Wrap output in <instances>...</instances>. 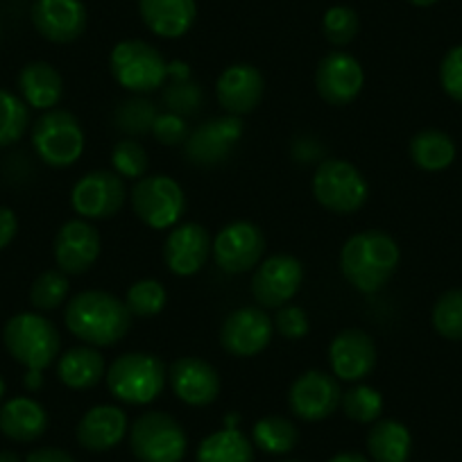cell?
Instances as JSON below:
<instances>
[{
	"label": "cell",
	"instance_id": "cell-1",
	"mask_svg": "<svg viewBox=\"0 0 462 462\" xmlns=\"http://www.w3.org/2000/svg\"><path fill=\"white\" fill-rule=\"evenodd\" d=\"M64 322L75 337L91 346H111L125 337L132 313L125 301L105 291H84L66 304Z\"/></svg>",
	"mask_w": 462,
	"mask_h": 462
},
{
	"label": "cell",
	"instance_id": "cell-2",
	"mask_svg": "<svg viewBox=\"0 0 462 462\" xmlns=\"http://www.w3.org/2000/svg\"><path fill=\"white\" fill-rule=\"evenodd\" d=\"M399 265V245L390 234L367 229L354 234L340 252V270L358 292H376L393 279Z\"/></svg>",
	"mask_w": 462,
	"mask_h": 462
},
{
	"label": "cell",
	"instance_id": "cell-3",
	"mask_svg": "<svg viewBox=\"0 0 462 462\" xmlns=\"http://www.w3.org/2000/svg\"><path fill=\"white\" fill-rule=\"evenodd\" d=\"M106 388L127 406H145L162 394L168 372L159 356L148 352H130L106 367Z\"/></svg>",
	"mask_w": 462,
	"mask_h": 462
},
{
	"label": "cell",
	"instance_id": "cell-4",
	"mask_svg": "<svg viewBox=\"0 0 462 462\" xmlns=\"http://www.w3.org/2000/svg\"><path fill=\"white\" fill-rule=\"evenodd\" d=\"M3 342L28 372H43L60 356L61 337L55 324L39 313H19L7 319Z\"/></svg>",
	"mask_w": 462,
	"mask_h": 462
},
{
	"label": "cell",
	"instance_id": "cell-5",
	"mask_svg": "<svg viewBox=\"0 0 462 462\" xmlns=\"http://www.w3.org/2000/svg\"><path fill=\"white\" fill-rule=\"evenodd\" d=\"M109 69L116 82L136 96L166 87L168 61L157 48L141 39L116 43L109 57Z\"/></svg>",
	"mask_w": 462,
	"mask_h": 462
},
{
	"label": "cell",
	"instance_id": "cell-6",
	"mask_svg": "<svg viewBox=\"0 0 462 462\" xmlns=\"http://www.w3.org/2000/svg\"><path fill=\"white\" fill-rule=\"evenodd\" d=\"M313 195L327 211L349 216L367 202L370 186L354 163L324 159L313 175Z\"/></svg>",
	"mask_w": 462,
	"mask_h": 462
},
{
	"label": "cell",
	"instance_id": "cell-7",
	"mask_svg": "<svg viewBox=\"0 0 462 462\" xmlns=\"http://www.w3.org/2000/svg\"><path fill=\"white\" fill-rule=\"evenodd\" d=\"M82 123L66 109H51L34 123L32 145L43 163L52 168H69L84 152Z\"/></svg>",
	"mask_w": 462,
	"mask_h": 462
},
{
	"label": "cell",
	"instance_id": "cell-8",
	"mask_svg": "<svg viewBox=\"0 0 462 462\" xmlns=\"http://www.w3.org/2000/svg\"><path fill=\"white\" fill-rule=\"evenodd\" d=\"M130 447L141 462H181L189 448V438L175 417L150 411L132 426Z\"/></svg>",
	"mask_w": 462,
	"mask_h": 462
},
{
	"label": "cell",
	"instance_id": "cell-9",
	"mask_svg": "<svg viewBox=\"0 0 462 462\" xmlns=\"http://www.w3.org/2000/svg\"><path fill=\"white\" fill-rule=\"evenodd\" d=\"M132 208L150 229H172L186 211V195L172 177H141L132 189Z\"/></svg>",
	"mask_w": 462,
	"mask_h": 462
},
{
	"label": "cell",
	"instance_id": "cell-10",
	"mask_svg": "<svg viewBox=\"0 0 462 462\" xmlns=\"http://www.w3.org/2000/svg\"><path fill=\"white\" fill-rule=\"evenodd\" d=\"M213 259L226 274L250 273L261 263L265 252V236L261 226L250 220H236L222 226L213 238Z\"/></svg>",
	"mask_w": 462,
	"mask_h": 462
},
{
	"label": "cell",
	"instance_id": "cell-11",
	"mask_svg": "<svg viewBox=\"0 0 462 462\" xmlns=\"http://www.w3.org/2000/svg\"><path fill=\"white\" fill-rule=\"evenodd\" d=\"M243 132H245V125L241 116L226 114L220 118H211L189 134L184 143L186 159L202 168L217 166L229 159L238 141L243 139Z\"/></svg>",
	"mask_w": 462,
	"mask_h": 462
},
{
	"label": "cell",
	"instance_id": "cell-12",
	"mask_svg": "<svg viewBox=\"0 0 462 462\" xmlns=\"http://www.w3.org/2000/svg\"><path fill=\"white\" fill-rule=\"evenodd\" d=\"M127 190L121 175L111 171H93L79 177L70 190V204L84 220L114 217L125 204Z\"/></svg>",
	"mask_w": 462,
	"mask_h": 462
},
{
	"label": "cell",
	"instance_id": "cell-13",
	"mask_svg": "<svg viewBox=\"0 0 462 462\" xmlns=\"http://www.w3.org/2000/svg\"><path fill=\"white\" fill-rule=\"evenodd\" d=\"M304 265L292 254H273L261 261L252 277V295L263 309H282L300 292Z\"/></svg>",
	"mask_w": 462,
	"mask_h": 462
},
{
	"label": "cell",
	"instance_id": "cell-14",
	"mask_svg": "<svg viewBox=\"0 0 462 462\" xmlns=\"http://www.w3.org/2000/svg\"><path fill=\"white\" fill-rule=\"evenodd\" d=\"M342 402L340 381L322 370H309L295 379L288 393L292 415L304 421H322L337 411Z\"/></svg>",
	"mask_w": 462,
	"mask_h": 462
},
{
	"label": "cell",
	"instance_id": "cell-15",
	"mask_svg": "<svg viewBox=\"0 0 462 462\" xmlns=\"http://www.w3.org/2000/svg\"><path fill=\"white\" fill-rule=\"evenodd\" d=\"M274 322L259 306H243L231 310L220 328V345L236 358L256 356L273 340Z\"/></svg>",
	"mask_w": 462,
	"mask_h": 462
},
{
	"label": "cell",
	"instance_id": "cell-16",
	"mask_svg": "<svg viewBox=\"0 0 462 462\" xmlns=\"http://www.w3.org/2000/svg\"><path fill=\"white\" fill-rule=\"evenodd\" d=\"M365 84L361 61L349 52H328L315 70V88L327 105L345 106L356 100Z\"/></svg>",
	"mask_w": 462,
	"mask_h": 462
},
{
	"label": "cell",
	"instance_id": "cell-17",
	"mask_svg": "<svg viewBox=\"0 0 462 462\" xmlns=\"http://www.w3.org/2000/svg\"><path fill=\"white\" fill-rule=\"evenodd\" d=\"M213 241L207 226L198 222H184L172 226L163 243V261L177 277H193L207 265Z\"/></svg>",
	"mask_w": 462,
	"mask_h": 462
},
{
	"label": "cell",
	"instance_id": "cell-18",
	"mask_svg": "<svg viewBox=\"0 0 462 462\" xmlns=\"http://www.w3.org/2000/svg\"><path fill=\"white\" fill-rule=\"evenodd\" d=\"M100 234L84 217L64 222L55 236V261L61 273L84 274L100 256Z\"/></svg>",
	"mask_w": 462,
	"mask_h": 462
},
{
	"label": "cell",
	"instance_id": "cell-19",
	"mask_svg": "<svg viewBox=\"0 0 462 462\" xmlns=\"http://www.w3.org/2000/svg\"><path fill=\"white\" fill-rule=\"evenodd\" d=\"M328 361L337 381H363L376 367V345L363 328H345L331 340Z\"/></svg>",
	"mask_w": 462,
	"mask_h": 462
},
{
	"label": "cell",
	"instance_id": "cell-20",
	"mask_svg": "<svg viewBox=\"0 0 462 462\" xmlns=\"http://www.w3.org/2000/svg\"><path fill=\"white\" fill-rule=\"evenodd\" d=\"M32 23L48 42L70 43L84 34L88 14L82 0H37L32 5Z\"/></svg>",
	"mask_w": 462,
	"mask_h": 462
},
{
	"label": "cell",
	"instance_id": "cell-21",
	"mask_svg": "<svg viewBox=\"0 0 462 462\" xmlns=\"http://www.w3.org/2000/svg\"><path fill=\"white\" fill-rule=\"evenodd\" d=\"M168 381H171L177 399L195 408L208 406L220 394V376H217L216 367L204 358L184 356L175 361L168 372Z\"/></svg>",
	"mask_w": 462,
	"mask_h": 462
},
{
	"label": "cell",
	"instance_id": "cell-22",
	"mask_svg": "<svg viewBox=\"0 0 462 462\" xmlns=\"http://www.w3.org/2000/svg\"><path fill=\"white\" fill-rule=\"evenodd\" d=\"M265 82L259 69L250 64H234L217 78L216 96L222 109L231 116H245L263 100Z\"/></svg>",
	"mask_w": 462,
	"mask_h": 462
},
{
	"label": "cell",
	"instance_id": "cell-23",
	"mask_svg": "<svg viewBox=\"0 0 462 462\" xmlns=\"http://www.w3.org/2000/svg\"><path fill=\"white\" fill-rule=\"evenodd\" d=\"M127 433V415L118 406H93L78 424V442L87 451L102 453L118 447Z\"/></svg>",
	"mask_w": 462,
	"mask_h": 462
},
{
	"label": "cell",
	"instance_id": "cell-24",
	"mask_svg": "<svg viewBox=\"0 0 462 462\" xmlns=\"http://www.w3.org/2000/svg\"><path fill=\"white\" fill-rule=\"evenodd\" d=\"M139 12L150 32L162 39H180L198 19L195 0H139Z\"/></svg>",
	"mask_w": 462,
	"mask_h": 462
},
{
	"label": "cell",
	"instance_id": "cell-25",
	"mask_svg": "<svg viewBox=\"0 0 462 462\" xmlns=\"http://www.w3.org/2000/svg\"><path fill=\"white\" fill-rule=\"evenodd\" d=\"M19 88L23 102L32 109H55L64 96V78L48 61H30L19 73Z\"/></svg>",
	"mask_w": 462,
	"mask_h": 462
},
{
	"label": "cell",
	"instance_id": "cell-26",
	"mask_svg": "<svg viewBox=\"0 0 462 462\" xmlns=\"http://www.w3.org/2000/svg\"><path fill=\"white\" fill-rule=\"evenodd\" d=\"M48 429V412L30 397H14L0 408V430L14 442H34Z\"/></svg>",
	"mask_w": 462,
	"mask_h": 462
},
{
	"label": "cell",
	"instance_id": "cell-27",
	"mask_svg": "<svg viewBox=\"0 0 462 462\" xmlns=\"http://www.w3.org/2000/svg\"><path fill=\"white\" fill-rule=\"evenodd\" d=\"M105 374V358L91 345L73 346V349L61 354L60 363H57V376L70 390L93 388V385L100 383Z\"/></svg>",
	"mask_w": 462,
	"mask_h": 462
},
{
	"label": "cell",
	"instance_id": "cell-28",
	"mask_svg": "<svg viewBox=\"0 0 462 462\" xmlns=\"http://www.w3.org/2000/svg\"><path fill=\"white\" fill-rule=\"evenodd\" d=\"M411 448V430L397 420L374 421L367 435V451L374 462H408Z\"/></svg>",
	"mask_w": 462,
	"mask_h": 462
},
{
	"label": "cell",
	"instance_id": "cell-29",
	"mask_svg": "<svg viewBox=\"0 0 462 462\" xmlns=\"http://www.w3.org/2000/svg\"><path fill=\"white\" fill-rule=\"evenodd\" d=\"M198 462H254V448L241 430L226 426L199 442Z\"/></svg>",
	"mask_w": 462,
	"mask_h": 462
},
{
	"label": "cell",
	"instance_id": "cell-30",
	"mask_svg": "<svg viewBox=\"0 0 462 462\" xmlns=\"http://www.w3.org/2000/svg\"><path fill=\"white\" fill-rule=\"evenodd\" d=\"M411 159L421 171H444L456 159V143L439 130H421L411 141Z\"/></svg>",
	"mask_w": 462,
	"mask_h": 462
},
{
	"label": "cell",
	"instance_id": "cell-31",
	"mask_svg": "<svg viewBox=\"0 0 462 462\" xmlns=\"http://www.w3.org/2000/svg\"><path fill=\"white\" fill-rule=\"evenodd\" d=\"M252 442L263 453L283 456V453H291L297 447V442H300V430L286 417L270 415L256 421L254 429H252Z\"/></svg>",
	"mask_w": 462,
	"mask_h": 462
},
{
	"label": "cell",
	"instance_id": "cell-32",
	"mask_svg": "<svg viewBox=\"0 0 462 462\" xmlns=\"http://www.w3.org/2000/svg\"><path fill=\"white\" fill-rule=\"evenodd\" d=\"M159 114H162V111H159V106L154 105L150 97L136 96V97H130L127 102H123V105L116 109L114 121H116V127H118L121 132H125V134H132V136H139V134H148V132H152V125L154 121H157Z\"/></svg>",
	"mask_w": 462,
	"mask_h": 462
},
{
	"label": "cell",
	"instance_id": "cell-33",
	"mask_svg": "<svg viewBox=\"0 0 462 462\" xmlns=\"http://www.w3.org/2000/svg\"><path fill=\"white\" fill-rule=\"evenodd\" d=\"M340 406L349 420L358 421V424H374L383 412V394L372 385L358 383L352 390L342 393Z\"/></svg>",
	"mask_w": 462,
	"mask_h": 462
},
{
	"label": "cell",
	"instance_id": "cell-34",
	"mask_svg": "<svg viewBox=\"0 0 462 462\" xmlns=\"http://www.w3.org/2000/svg\"><path fill=\"white\" fill-rule=\"evenodd\" d=\"M30 125L28 105L19 96L0 88V148L23 139Z\"/></svg>",
	"mask_w": 462,
	"mask_h": 462
},
{
	"label": "cell",
	"instance_id": "cell-35",
	"mask_svg": "<svg viewBox=\"0 0 462 462\" xmlns=\"http://www.w3.org/2000/svg\"><path fill=\"white\" fill-rule=\"evenodd\" d=\"M168 304V292L157 279H141L132 283L125 295V306L132 318H154L162 313Z\"/></svg>",
	"mask_w": 462,
	"mask_h": 462
},
{
	"label": "cell",
	"instance_id": "cell-36",
	"mask_svg": "<svg viewBox=\"0 0 462 462\" xmlns=\"http://www.w3.org/2000/svg\"><path fill=\"white\" fill-rule=\"evenodd\" d=\"M70 283L66 273L61 270H46L34 279L30 288V301L39 310H55L69 300Z\"/></svg>",
	"mask_w": 462,
	"mask_h": 462
},
{
	"label": "cell",
	"instance_id": "cell-37",
	"mask_svg": "<svg viewBox=\"0 0 462 462\" xmlns=\"http://www.w3.org/2000/svg\"><path fill=\"white\" fill-rule=\"evenodd\" d=\"M433 327L442 337L462 340V291H447L433 306Z\"/></svg>",
	"mask_w": 462,
	"mask_h": 462
},
{
	"label": "cell",
	"instance_id": "cell-38",
	"mask_svg": "<svg viewBox=\"0 0 462 462\" xmlns=\"http://www.w3.org/2000/svg\"><path fill=\"white\" fill-rule=\"evenodd\" d=\"M358 30H361V19H358L356 10L346 5L328 7L324 12L322 19V32L328 43L333 46H346L356 39Z\"/></svg>",
	"mask_w": 462,
	"mask_h": 462
},
{
	"label": "cell",
	"instance_id": "cell-39",
	"mask_svg": "<svg viewBox=\"0 0 462 462\" xmlns=\"http://www.w3.org/2000/svg\"><path fill=\"white\" fill-rule=\"evenodd\" d=\"M204 102V93L202 87L193 79H171V84H166L163 88V105L171 114L181 116H193L198 114L199 106Z\"/></svg>",
	"mask_w": 462,
	"mask_h": 462
},
{
	"label": "cell",
	"instance_id": "cell-40",
	"mask_svg": "<svg viewBox=\"0 0 462 462\" xmlns=\"http://www.w3.org/2000/svg\"><path fill=\"white\" fill-rule=\"evenodd\" d=\"M111 163L116 175H121L123 180H141L148 171V152L139 141H118L111 150Z\"/></svg>",
	"mask_w": 462,
	"mask_h": 462
},
{
	"label": "cell",
	"instance_id": "cell-41",
	"mask_svg": "<svg viewBox=\"0 0 462 462\" xmlns=\"http://www.w3.org/2000/svg\"><path fill=\"white\" fill-rule=\"evenodd\" d=\"M439 84L451 100L462 105V46H453L439 64Z\"/></svg>",
	"mask_w": 462,
	"mask_h": 462
},
{
	"label": "cell",
	"instance_id": "cell-42",
	"mask_svg": "<svg viewBox=\"0 0 462 462\" xmlns=\"http://www.w3.org/2000/svg\"><path fill=\"white\" fill-rule=\"evenodd\" d=\"M152 134L159 143L163 145H180L186 143L189 139V123L181 116L171 114V111H163L157 116V121L152 125Z\"/></svg>",
	"mask_w": 462,
	"mask_h": 462
},
{
	"label": "cell",
	"instance_id": "cell-43",
	"mask_svg": "<svg viewBox=\"0 0 462 462\" xmlns=\"http://www.w3.org/2000/svg\"><path fill=\"white\" fill-rule=\"evenodd\" d=\"M274 327H277V331L282 333L283 337H288V340H300V337H304L306 333H309V315H306V310L301 309V306L286 304L279 309Z\"/></svg>",
	"mask_w": 462,
	"mask_h": 462
},
{
	"label": "cell",
	"instance_id": "cell-44",
	"mask_svg": "<svg viewBox=\"0 0 462 462\" xmlns=\"http://www.w3.org/2000/svg\"><path fill=\"white\" fill-rule=\"evenodd\" d=\"M19 231V217L10 207H0V252L5 250L14 241Z\"/></svg>",
	"mask_w": 462,
	"mask_h": 462
},
{
	"label": "cell",
	"instance_id": "cell-45",
	"mask_svg": "<svg viewBox=\"0 0 462 462\" xmlns=\"http://www.w3.org/2000/svg\"><path fill=\"white\" fill-rule=\"evenodd\" d=\"M25 462H75V457L70 453L61 451V448L55 447H46V448H37L28 456Z\"/></svg>",
	"mask_w": 462,
	"mask_h": 462
},
{
	"label": "cell",
	"instance_id": "cell-46",
	"mask_svg": "<svg viewBox=\"0 0 462 462\" xmlns=\"http://www.w3.org/2000/svg\"><path fill=\"white\" fill-rule=\"evenodd\" d=\"M190 69L186 61H171L168 64V79H189Z\"/></svg>",
	"mask_w": 462,
	"mask_h": 462
},
{
	"label": "cell",
	"instance_id": "cell-47",
	"mask_svg": "<svg viewBox=\"0 0 462 462\" xmlns=\"http://www.w3.org/2000/svg\"><path fill=\"white\" fill-rule=\"evenodd\" d=\"M43 372H28V374H25V379H23V383H25V388L28 390H39L43 385Z\"/></svg>",
	"mask_w": 462,
	"mask_h": 462
},
{
	"label": "cell",
	"instance_id": "cell-48",
	"mask_svg": "<svg viewBox=\"0 0 462 462\" xmlns=\"http://www.w3.org/2000/svg\"><path fill=\"white\" fill-rule=\"evenodd\" d=\"M328 462H370L365 456H361V453H354V451H346V453H337V456H333Z\"/></svg>",
	"mask_w": 462,
	"mask_h": 462
},
{
	"label": "cell",
	"instance_id": "cell-49",
	"mask_svg": "<svg viewBox=\"0 0 462 462\" xmlns=\"http://www.w3.org/2000/svg\"><path fill=\"white\" fill-rule=\"evenodd\" d=\"M0 462H21L19 456L12 451H0Z\"/></svg>",
	"mask_w": 462,
	"mask_h": 462
},
{
	"label": "cell",
	"instance_id": "cell-50",
	"mask_svg": "<svg viewBox=\"0 0 462 462\" xmlns=\"http://www.w3.org/2000/svg\"><path fill=\"white\" fill-rule=\"evenodd\" d=\"M408 3L415 7H430V5H435L438 0H408Z\"/></svg>",
	"mask_w": 462,
	"mask_h": 462
},
{
	"label": "cell",
	"instance_id": "cell-51",
	"mask_svg": "<svg viewBox=\"0 0 462 462\" xmlns=\"http://www.w3.org/2000/svg\"><path fill=\"white\" fill-rule=\"evenodd\" d=\"M3 397H5V381L0 376V402H3Z\"/></svg>",
	"mask_w": 462,
	"mask_h": 462
},
{
	"label": "cell",
	"instance_id": "cell-52",
	"mask_svg": "<svg viewBox=\"0 0 462 462\" xmlns=\"http://www.w3.org/2000/svg\"><path fill=\"white\" fill-rule=\"evenodd\" d=\"M286 462H297V460H286Z\"/></svg>",
	"mask_w": 462,
	"mask_h": 462
}]
</instances>
